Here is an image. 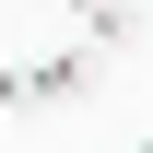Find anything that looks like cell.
Listing matches in <instances>:
<instances>
[{
	"label": "cell",
	"mask_w": 153,
	"mask_h": 153,
	"mask_svg": "<svg viewBox=\"0 0 153 153\" xmlns=\"http://www.w3.org/2000/svg\"><path fill=\"white\" fill-rule=\"evenodd\" d=\"M94 82H106V59L94 47H47V59H0V106H12V118H47V106H71V94H94Z\"/></svg>",
	"instance_id": "cell-1"
},
{
	"label": "cell",
	"mask_w": 153,
	"mask_h": 153,
	"mask_svg": "<svg viewBox=\"0 0 153 153\" xmlns=\"http://www.w3.org/2000/svg\"><path fill=\"white\" fill-rule=\"evenodd\" d=\"M71 24H82V47H130L141 36V0H71Z\"/></svg>",
	"instance_id": "cell-2"
},
{
	"label": "cell",
	"mask_w": 153,
	"mask_h": 153,
	"mask_svg": "<svg viewBox=\"0 0 153 153\" xmlns=\"http://www.w3.org/2000/svg\"><path fill=\"white\" fill-rule=\"evenodd\" d=\"M141 153H153V130H141Z\"/></svg>",
	"instance_id": "cell-3"
},
{
	"label": "cell",
	"mask_w": 153,
	"mask_h": 153,
	"mask_svg": "<svg viewBox=\"0 0 153 153\" xmlns=\"http://www.w3.org/2000/svg\"><path fill=\"white\" fill-rule=\"evenodd\" d=\"M141 47H153V36H141Z\"/></svg>",
	"instance_id": "cell-4"
}]
</instances>
